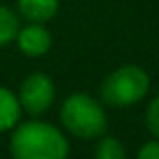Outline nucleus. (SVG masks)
<instances>
[{
  "label": "nucleus",
  "mask_w": 159,
  "mask_h": 159,
  "mask_svg": "<svg viewBox=\"0 0 159 159\" xmlns=\"http://www.w3.org/2000/svg\"><path fill=\"white\" fill-rule=\"evenodd\" d=\"M8 149L16 159H65L70 151L65 133L52 123L30 119L16 123Z\"/></svg>",
  "instance_id": "obj_1"
},
{
  "label": "nucleus",
  "mask_w": 159,
  "mask_h": 159,
  "mask_svg": "<svg viewBox=\"0 0 159 159\" xmlns=\"http://www.w3.org/2000/svg\"><path fill=\"white\" fill-rule=\"evenodd\" d=\"M61 123L70 135L79 139H99L107 133V111L93 95L73 93L61 107Z\"/></svg>",
  "instance_id": "obj_2"
},
{
  "label": "nucleus",
  "mask_w": 159,
  "mask_h": 159,
  "mask_svg": "<svg viewBox=\"0 0 159 159\" xmlns=\"http://www.w3.org/2000/svg\"><path fill=\"white\" fill-rule=\"evenodd\" d=\"M151 79L139 65H123L101 83V99L111 107H131L149 93Z\"/></svg>",
  "instance_id": "obj_3"
},
{
  "label": "nucleus",
  "mask_w": 159,
  "mask_h": 159,
  "mask_svg": "<svg viewBox=\"0 0 159 159\" xmlns=\"http://www.w3.org/2000/svg\"><path fill=\"white\" fill-rule=\"evenodd\" d=\"M16 97H18V103L22 107V113L40 117L52 107L57 89H54L52 79L47 73H30L20 83Z\"/></svg>",
  "instance_id": "obj_4"
},
{
  "label": "nucleus",
  "mask_w": 159,
  "mask_h": 159,
  "mask_svg": "<svg viewBox=\"0 0 159 159\" xmlns=\"http://www.w3.org/2000/svg\"><path fill=\"white\" fill-rule=\"evenodd\" d=\"M18 51L28 58L44 57L52 47V36L47 30V26L40 22H26L18 28V34L14 39Z\"/></svg>",
  "instance_id": "obj_5"
},
{
  "label": "nucleus",
  "mask_w": 159,
  "mask_h": 159,
  "mask_svg": "<svg viewBox=\"0 0 159 159\" xmlns=\"http://www.w3.org/2000/svg\"><path fill=\"white\" fill-rule=\"evenodd\" d=\"M58 0H16V12L26 22L47 24L58 12Z\"/></svg>",
  "instance_id": "obj_6"
},
{
  "label": "nucleus",
  "mask_w": 159,
  "mask_h": 159,
  "mask_svg": "<svg viewBox=\"0 0 159 159\" xmlns=\"http://www.w3.org/2000/svg\"><path fill=\"white\" fill-rule=\"evenodd\" d=\"M20 115L22 107L16 93L8 87H0V133H10L20 121Z\"/></svg>",
  "instance_id": "obj_7"
},
{
  "label": "nucleus",
  "mask_w": 159,
  "mask_h": 159,
  "mask_svg": "<svg viewBox=\"0 0 159 159\" xmlns=\"http://www.w3.org/2000/svg\"><path fill=\"white\" fill-rule=\"evenodd\" d=\"M20 28V16L12 8L0 4V48L14 43Z\"/></svg>",
  "instance_id": "obj_8"
},
{
  "label": "nucleus",
  "mask_w": 159,
  "mask_h": 159,
  "mask_svg": "<svg viewBox=\"0 0 159 159\" xmlns=\"http://www.w3.org/2000/svg\"><path fill=\"white\" fill-rule=\"evenodd\" d=\"M93 149V155L97 159H123L127 155L123 143H121L117 137H109V135H101Z\"/></svg>",
  "instance_id": "obj_9"
},
{
  "label": "nucleus",
  "mask_w": 159,
  "mask_h": 159,
  "mask_svg": "<svg viewBox=\"0 0 159 159\" xmlns=\"http://www.w3.org/2000/svg\"><path fill=\"white\" fill-rule=\"evenodd\" d=\"M145 127H147L149 135L159 139V95L147 105V111H145Z\"/></svg>",
  "instance_id": "obj_10"
},
{
  "label": "nucleus",
  "mask_w": 159,
  "mask_h": 159,
  "mask_svg": "<svg viewBox=\"0 0 159 159\" xmlns=\"http://www.w3.org/2000/svg\"><path fill=\"white\" fill-rule=\"evenodd\" d=\"M137 157L139 159H159V139L153 137L151 141L143 143L137 151Z\"/></svg>",
  "instance_id": "obj_11"
}]
</instances>
